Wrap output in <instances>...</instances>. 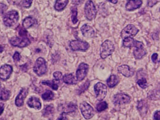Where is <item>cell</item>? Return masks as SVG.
Segmentation results:
<instances>
[{
	"mask_svg": "<svg viewBox=\"0 0 160 120\" xmlns=\"http://www.w3.org/2000/svg\"><path fill=\"white\" fill-rule=\"evenodd\" d=\"M19 37H14L10 40L11 45L14 47L18 48H24L30 44L31 41L27 36V32L24 29H21L19 31Z\"/></svg>",
	"mask_w": 160,
	"mask_h": 120,
	"instance_id": "1",
	"label": "cell"
},
{
	"mask_svg": "<svg viewBox=\"0 0 160 120\" xmlns=\"http://www.w3.org/2000/svg\"><path fill=\"white\" fill-rule=\"evenodd\" d=\"M19 19V14L16 10H11L4 15L3 22L6 26L12 27L14 26Z\"/></svg>",
	"mask_w": 160,
	"mask_h": 120,
	"instance_id": "2",
	"label": "cell"
},
{
	"mask_svg": "<svg viewBox=\"0 0 160 120\" xmlns=\"http://www.w3.org/2000/svg\"><path fill=\"white\" fill-rule=\"evenodd\" d=\"M115 50L114 44L109 40H106L101 45L100 55L102 59H105L112 54Z\"/></svg>",
	"mask_w": 160,
	"mask_h": 120,
	"instance_id": "3",
	"label": "cell"
},
{
	"mask_svg": "<svg viewBox=\"0 0 160 120\" xmlns=\"http://www.w3.org/2000/svg\"><path fill=\"white\" fill-rule=\"evenodd\" d=\"M84 11L85 17L88 20H92L96 17L97 10L94 3L91 0H88L86 3Z\"/></svg>",
	"mask_w": 160,
	"mask_h": 120,
	"instance_id": "4",
	"label": "cell"
},
{
	"mask_svg": "<svg viewBox=\"0 0 160 120\" xmlns=\"http://www.w3.org/2000/svg\"><path fill=\"white\" fill-rule=\"evenodd\" d=\"M47 70V66L44 58L40 57L36 60L33 67V71L38 76L44 75Z\"/></svg>",
	"mask_w": 160,
	"mask_h": 120,
	"instance_id": "5",
	"label": "cell"
},
{
	"mask_svg": "<svg viewBox=\"0 0 160 120\" xmlns=\"http://www.w3.org/2000/svg\"><path fill=\"white\" fill-rule=\"evenodd\" d=\"M94 90L96 98L99 101L102 100L106 96L107 88L106 85L102 82H99L95 84L94 86Z\"/></svg>",
	"mask_w": 160,
	"mask_h": 120,
	"instance_id": "6",
	"label": "cell"
},
{
	"mask_svg": "<svg viewBox=\"0 0 160 120\" xmlns=\"http://www.w3.org/2000/svg\"><path fill=\"white\" fill-rule=\"evenodd\" d=\"M79 108L81 113L85 119H89L93 117L94 114V109L88 103L83 102L80 104Z\"/></svg>",
	"mask_w": 160,
	"mask_h": 120,
	"instance_id": "7",
	"label": "cell"
},
{
	"mask_svg": "<svg viewBox=\"0 0 160 120\" xmlns=\"http://www.w3.org/2000/svg\"><path fill=\"white\" fill-rule=\"evenodd\" d=\"M139 30L133 24H128L121 33V36L123 39L127 37H133L138 33Z\"/></svg>",
	"mask_w": 160,
	"mask_h": 120,
	"instance_id": "8",
	"label": "cell"
},
{
	"mask_svg": "<svg viewBox=\"0 0 160 120\" xmlns=\"http://www.w3.org/2000/svg\"><path fill=\"white\" fill-rule=\"evenodd\" d=\"M70 47L72 50L74 51H85L89 48V44L84 41L80 40H73L70 42Z\"/></svg>",
	"mask_w": 160,
	"mask_h": 120,
	"instance_id": "9",
	"label": "cell"
},
{
	"mask_svg": "<svg viewBox=\"0 0 160 120\" xmlns=\"http://www.w3.org/2000/svg\"><path fill=\"white\" fill-rule=\"evenodd\" d=\"M134 47H135V49L133 50V54L136 59H142L147 54V52L142 42L135 41Z\"/></svg>",
	"mask_w": 160,
	"mask_h": 120,
	"instance_id": "10",
	"label": "cell"
},
{
	"mask_svg": "<svg viewBox=\"0 0 160 120\" xmlns=\"http://www.w3.org/2000/svg\"><path fill=\"white\" fill-rule=\"evenodd\" d=\"M131 101V98L128 95L122 93L117 94L114 96L113 103L116 105L128 104Z\"/></svg>",
	"mask_w": 160,
	"mask_h": 120,
	"instance_id": "11",
	"label": "cell"
},
{
	"mask_svg": "<svg viewBox=\"0 0 160 120\" xmlns=\"http://www.w3.org/2000/svg\"><path fill=\"white\" fill-rule=\"evenodd\" d=\"M77 108V105L72 103H63L60 104L58 107V110L62 113H72L76 110Z\"/></svg>",
	"mask_w": 160,
	"mask_h": 120,
	"instance_id": "12",
	"label": "cell"
},
{
	"mask_svg": "<svg viewBox=\"0 0 160 120\" xmlns=\"http://www.w3.org/2000/svg\"><path fill=\"white\" fill-rule=\"evenodd\" d=\"M89 66L85 63L80 64L76 71V78L77 80L81 81L83 80L88 74Z\"/></svg>",
	"mask_w": 160,
	"mask_h": 120,
	"instance_id": "13",
	"label": "cell"
},
{
	"mask_svg": "<svg viewBox=\"0 0 160 120\" xmlns=\"http://www.w3.org/2000/svg\"><path fill=\"white\" fill-rule=\"evenodd\" d=\"M13 71L12 67L10 65H2L0 69V77L2 80H6L10 78Z\"/></svg>",
	"mask_w": 160,
	"mask_h": 120,
	"instance_id": "14",
	"label": "cell"
},
{
	"mask_svg": "<svg viewBox=\"0 0 160 120\" xmlns=\"http://www.w3.org/2000/svg\"><path fill=\"white\" fill-rule=\"evenodd\" d=\"M28 89L23 88L17 96L15 99V104L17 107H20L24 104V100L28 94Z\"/></svg>",
	"mask_w": 160,
	"mask_h": 120,
	"instance_id": "15",
	"label": "cell"
},
{
	"mask_svg": "<svg viewBox=\"0 0 160 120\" xmlns=\"http://www.w3.org/2000/svg\"><path fill=\"white\" fill-rule=\"evenodd\" d=\"M141 0H129L125 5V8L128 11H133L139 8L142 5Z\"/></svg>",
	"mask_w": 160,
	"mask_h": 120,
	"instance_id": "16",
	"label": "cell"
},
{
	"mask_svg": "<svg viewBox=\"0 0 160 120\" xmlns=\"http://www.w3.org/2000/svg\"><path fill=\"white\" fill-rule=\"evenodd\" d=\"M118 71L124 77L129 78L132 77L134 74V71L127 65H122L118 67Z\"/></svg>",
	"mask_w": 160,
	"mask_h": 120,
	"instance_id": "17",
	"label": "cell"
},
{
	"mask_svg": "<svg viewBox=\"0 0 160 120\" xmlns=\"http://www.w3.org/2000/svg\"><path fill=\"white\" fill-rule=\"evenodd\" d=\"M81 31L82 34L85 37L91 38L94 37L95 32L91 26L88 24H85L81 27Z\"/></svg>",
	"mask_w": 160,
	"mask_h": 120,
	"instance_id": "18",
	"label": "cell"
},
{
	"mask_svg": "<svg viewBox=\"0 0 160 120\" xmlns=\"http://www.w3.org/2000/svg\"><path fill=\"white\" fill-rule=\"evenodd\" d=\"M28 105L30 108H33L36 109H40L42 108V104L39 98L34 96L31 97L30 98H29L28 101Z\"/></svg>",
	"mask_w": 160,
	"mask_h": 120,
	"instance_id": "19",
	"label": "cell"
},
{
	"mask_svg": "<svg viewBox=\"0 0 160 120\" xmlns=\"http://www.w3.org/2000/svg\"><path fill=\"white\" fill-rule=\"evenodd\" d=\"M137 108L141 116L142 117L146 116L148 110V106L145 100H141L138 102Z\"/></svg>",
	"mask_w": 160,
	"mask_h": 120,
	"instance_id": "20",
	"label": "cell"
},
{
	"mask_svg": "<svg viewBox=\"0 0 160 120\" xmlns=\"http://www.w3.org/2000/svg\"><path fill=\"white\" fill-rule=\"evenodd\" d=\"M37 21L36 19L32 17H28L25 18L23 21L22 25L25 29H28L33 26L36 24Z\"/></svg>",
	"mask_w": 160,
	"mask_h": 120,
	"instance_id": "21",
	"label": "cell"
},
{
	"mask_svg": "<svg viewBox=\"0 0 160 120\" xmlns=\"http://www.w3.org/2000/svg\"><path fill=\"white\" fill-rule=\"evenodd\" d=\"M68 2L69 0H57L55 3V8L57 11H62L66 7Z\"/></svg>",
	"mask_w": 160,
	"mask_h": 120,
	"instance_id": "22",
	"label": "cell"
},
{
	"mask_svg": "<svg viewBox=\"0 0 160 120\" xmlns=\"http://www.w3.org/2000/svg\"><path fill=\"white\" fill-rule=\"evenodd\" d=\"M118 77L115 75H111L107 80L108 86L110 88L115 87L118 83Z\"/></svg>",
	"mask_w": 160,
	"mask_h": 120,
	"instance_id": "23",
	"label": "cell"
},
{
	"mask_svg": "<svg viewBox=\"0 0 160 120\" xmlns=\"http://www.w3.org/2000/svg\"><path fill=\"white\" fill-rule=\"evenodd\" d=\"M72 74H65L63 77V81L65 83L68 84H74L77 81Z\"/></svg>",
	"mask_w": 160,
	"mask_h": 120,
	"instance_id": "24",
	"label": "cell"
},
{
	"mask_svg": "<svg viewBox=\"0 0 160 120\" xmlns=\"http://www.w3.org/2000/svg\"><path fill=\"white\" fill-rule=\"evenodd\" d=\"M54 107L52 105H48L45 108L43 112V114L45 117H48L54 113Z\"/></svg>",
	"mask_w": 160,
	"mask_h": 120,
	"instance_id": "25",
	"label": "cell"
},
{
	"mask_svg": "<svg viewBox=\"0 0 160 120\" xmlns=\"http://www.w3.org/2000/svg\"><path fill=\"white\" fill-rule=\"evenodd\" d=\"M135 40L132 37H127L123 39L122 45L126 48H131L134 46Z\"/></svg>",
	"mask_w": 160,
	"mask_h": 120,
	"instance_id": "26",
	"label": "cell"
},
{
	"mask_svg": "<svg viewBox=\"0 0 160 120\" xmlns=\"http://www.w3.org/2000/svg\"><path fill=\"white\" fill-rule=\"evenodd\" d=\"M71 12H72V22L74 24H75L78 22V9L76 7L73 6L71 8Z\"/></svg>",
	"mask_w": 160,
	"mask_h": 120,
	"instance_id": "27",
	"label": "cell"
},
{
	"mask_svg": "<svg viewBox=\"0 0 160 120\" xmlns=\"http://www.w3.org/2000/svg\"><path fill=\"white\" fill-rule=\"evenodd\" d=\"M10 96V92L9 90L3 88L1 90V99L4 101L8 100Z\"/></svg>",
	"mask_w": 160,
	"mask_h": 120,
	"instance_id": "28",
	"label": "cell"
},
{
	"mask_svg": "<svg viewBox=\"0 0 160 120\" xmlns=\"http://www.w3.org/2000/svg\"><path fill=\"white\" fill-rule=\"evenodd\" d=\"M89 85V80H88L85 82V83L80 85V87H79L78 90H77L78 94H80L82 93V92L86 91V90L88 89V88Z\"/></svg>",
	"mask_w": 160,
	"mask_h": 120,
	"instance_id": "29",
	"label": "cell"
},
{
	"mask_svg": "<svg viewBox=\"0 0 160 120\" xmlns=\"http://www.w3.org/2000/svg\"><path fill=\"white\" fill-rule=\"evenodd\" d=\"M54 97V94L52 91L47 90L42 95V98L45 100H49L53 99Z\"/></svg>",
	"mask_w": 160,
	"mask_h": 120,
	"instance_id": "30",
	"label": "cell"
},
{
	"mask_svg": "<svg viewBox=\"0 0 160 120\" xmlns=\"http://www.w3.org/2000/svg\"><path fill=\"white\" fill-rule=\"evenodd\" d=\"M42 83L43 84H44V85H48V86L51 87L52 89L55 90V91L58 90V84H57L54 81H44L42 82Z\"/></svg>",
	"mask_w": 160,
	"mask_h": 120,
	"instance_id": "31",
	"label": "cell"
},
{
	"mask_svg": "<svg viewBox=\"0 0 160 120\" xmlns=\"http://www.w3.org/2000/svg\"><path fill=\"white\" fill-rule=\"evenodd\" d=\"M108 108V104L105 101L100 102L98 103L96 106V109L99 112L103 111L106 109Z\"/></svg>",
	"mask_w": 160,
	"mask_h": 120,
	"instance_id": "32",
	"label": "cell"
},
{
	"mask_svg": "<svg viewBox=\"0 0 160 120\" xmlns=\"http://www.w3.org/2000/svg\"><path fill=\"white\" fill-rule=\"evenodd\" d=\"M137 83L142 89H146L148 87V82L145 78H141L138 80Z\"/></svg>",
	"mask_w": 160,
	"mask_h": 120,
	"instance_id": "33",
	"label": "cell"
},
{
	"mask_svg": "<svg viewBox=\"0 0 160 120\" xmlns=\"http://www.w3.org/2000/svg\"><path fill=\"white\" fill-rule=\"evenodd\" d=\"M33 0H24L23 6L26 8H29L31 6Z\"/></svg>",
	"mask_w": 160,
	"mask_h": 120,
	"instance_id": "34",
	"label": "cell"
},
{
	"mask_svg": "<svg viewBox=\"0 0 160 120\" xmlns=\"http://www.w3.org/2000/svg\"><path fill=\"white\" fill-rule=\"evenodd\" d=\"M53 75H54V78L57 80H60L62 77V74L60 71H56V72H54Z\"/></svg>",
	"mask_w": 160,
	"mask_h": 120,
	"instance_id": "35",
	"label": "cell"
},
{
	"mask_svg": "<svg viewBox=\"0 0 160 120\" xmlns=\"http://www.w3.org/2000/svg\"><path fill=\"white\" fill-rule=\"evenodd\" d=\"M159 2L160 0H148V6L150 7H152Z\"/></svg>",
	"mask_w": 160,
	"mask_h": 120,
	"instance_id": "36",
	"label": "cell"
},
{
	"mask_svg": "<svg viewBox=\"0 0 160 120\" xmlns=\"http://www.w3.org/2000/svg\"><path fill=\"white\" fill-rule=\"evenodd\" d=\"M13 58L15 62H19L20 59H21V55H20L19 52H16L15 53H14L13 56Z\"/></svg>",
	"mask_w": 160,
	"mask_h": 120,
	"instance_id": "37",
	"label": "cell"
},
{
	"mask_svg": "<svg viewBox=\"0 0 160 120\" xmlns=\"http://www.w3.org/2000/svg\"><path fill=\"white\" fill-rule=\"evenodd\" d=\"M7 6L6 5L4 4L1 3V14L4 13L5 12V10L7 9Z\"/></svg>",
	"mask_w": 160,
	"mask_h": 120,
	"instance_id": "38",
	"label": "cell"
},
{
	"mask_svg": "<svg viewBox=\"0 0 160 120\" xmlns=\"http://www.w3.org/2000/svg\"><path fill=\"white\" fill-rule=\"evenodd\" d=\"M153 119L154 120H160V111L155 112L153 116Z\"/></svg>",
	"mask_w": 160,
	"mask_h": 120,
	"instance_id": "39",
	"label": "cell"
},
{
	"mask_svg": "<svg viewBox=\"0 0 160 120\" xmlns=\"http://www.w3.org/2000/svg\"><path fill=\"white\" fill-rule=\"evenodd\" d=\"M157 58H158V54L157 53H153L152 55V60L153 62L155 63L157 62Z\"/></svg>",
	"mask_w": 160,
	"mask_h": 120,
	"instance_id": "40",
	"label": "cell"
},
{
	"mask_svg": "<svg viewBox=\"0 0 160 120\" xmlns=\"http://www.w3.org/2000/svg\"><path fill=\"white\" fill-rule=\"evenodd\" d=\"M0 105H1V115L4 110V104L2 103H0Z\"/></svg>",
	"mask_w": 160,
	"mask_h": 120,
	"instance_id": "41",
	"label": "cell"
},
{
	"mask_svg": "<svg viewBox=\"0 0 160 120\" xmlns=\"http://www.w3.org/2000/svg\"><path fill=\"white\" fill-rule=\"evenodd\" d=\"M106 1H108L113 4H116L118 3V0H106Z\"/></svg>",
	"mask_w": 160,
	"mask_h": 120,
	"instance_id": "42",
	"label": "cell"
},
{
	"mask_svg": "<svg viewBox=\"0 0 160 120\" xmlns=\"http://www.w3.org/2000/svg\"><path fill=\"white\" fill-rule=\"evenodd\" d=\"M73 3L74 4H78L80 3V0H73Z\"/></svg>",
	"mask_w": 160,
	"mask_h": 120,
	"instance_id": "43",
	"label": "cell"
},
{
	"mask_svg": "<svg viewBox=\"0 0 160 120\" xmlns=\"http://www.w3.org/2000/svg\"><path fill=\"white\" fill-rule=\"evenodd\" d=\"M2 46H1V52H2Z\"/></svg>",
	"mask_w": 160,
	"mask_h": 120,
	"instance_id": "44",
	"label": "cell"
},
{
	"mask_svg": "<svg viewBox=\"0 0 160 120\" xmlns=\"http://www.w3.org/2000/svg\"><path fill=\"white\" fill-rule=\"evenodd\" d=\"M159 11H160V8H159Z\"/></svg>",
	"mask_w": 160,
	"mask_h": 120,
	"instance_id": "45",
	"label": "cell"
}]
</instances>
